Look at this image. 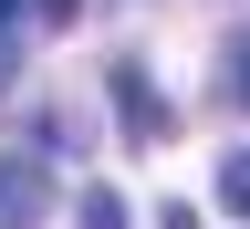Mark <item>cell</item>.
<instances>
[{"label":"cell","mask_w":250,"mask_h":229,"mask_svg":"<svg viewBox=\"0 0 250 229\" xmlns=\"http://www.w3.org/2000/svg\"><path fill=\"white\" fill-rule=\"evenodd\" d=\"M115 115H125V125H136V136H146V146H156V136H167V94H156V83L136 73V62H115Z\"/></svg>","instance_id":"6da1fadb"},{"label":"cell","mask_w":250,"mask_h":229,"mask_svg":"<svg viewBox=\"0 0 250 229\" xmlns=\"http://www.w3.org/2000/svg\"><path fill=\"white\" fill-rule=\"evenodd\" d=\"M219 208H229V219H250V146H229V156H219Z\"/></svg>","instance_id":"7a4b0ae2"},{"label":"cell","mask_w":250,"mask_h":229,"mask_svg":"<svg viewBox=\"0 0 250 229\" xmlns=\"http://www.w3.org/2000/svg\"><path fill=\"white\" fill-rule=\"evenodd\" d=\"M219 83H229V104L250 115V31H229V42H219Z\"/></svg>","instance_id":"3957f363"},{"label":"cell","mask_w":250,"mask_h":229,"mask_svg":"<svg viewBox=\"0 0 250 229\" xmlns=\"http://www.w3.org/2000/svg\"><path fill=\"white\" fill-rule=\"evenodd\" d=\"M83 229H125V198H115V187H94V198H83Z\"/></svg>","instance_id":"277c9868"},{"label":"cell","mask_w":250,"mask_h":229,"mask_svg":"<svg viewBox=\"0 0 250 229\" xmlns=\"http://www.w3.org/2000/svg\"><path fill=\"white\" fill-rule=\"evenodd\" d=\"M0 83H11V52H0Z\"/></svg>","instance_id":"5b68a950"}]
</instances>
